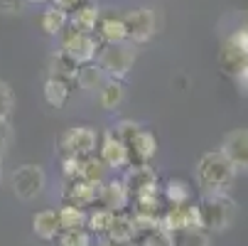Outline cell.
Listing matches in <instances>:
<instances>
[{"mask_svg": "<svg viewBox=\"0 0 248 246\" xmlns=\"http://www.w3.org/2000/svg\"><path fill=\"white\" fill-rule=\"evenodd\" d=\"M233 172L236 170L221 155V150L219 153H206L197 165V182L206 192H224L233 180Z\"/></svg>", "mask_w": 248, "mask_h": 246, "instance_id": "cell-1", "label": "cell"}, {"mask_svg": "<svg viewBox=\"0 0 248 246\" xmlns=\"http://www.w3.org/2000/svg\"><path fill=\"white\" fill-rule=\"evenodd\" d=\"M233 207L236 204L224 192H209L197 204V214H199L202 229H211V231L226 229L231 224V219H233Z\"/></svg>", "mask_w": 248, "mask_h": 246, "instance_id": "cell-2", "label": "cell"}, {"mask_svg": "<svg viewBox=\"0 0 248 246\" xmlns=\"http://www.w3.org/2000/svg\"><path fill=\"white\" fill-rule=\"evenodd\" d=\"M64 37V52H69L79 64H89L96 52H98V37H93V32H77L72 25L66 22V27L59 32Z\"/></svg>", "mask_w": 248, "mask_h": 246, "instance_id": "cell-3", "label": "cell"}, {"mask_svg": "<svg viewBox=\"0 0 248 246\" xmlns=\"http://www.w3.org/2000/svg\"><path fill=\"white\" fill-rule=\"evenodd\" d=\"M135 62V52L123 47V45H106L98 54V66L101 72L111 74V79H123Z\"/></svg>", "mask_w": 248, "mask_h": 246, "instance_id": "cell-4", "label": "cell"}, {"mask_svg": "<svg viewBox=\"0 0 248 246\" xmlns=\"http://www.w3.org/2000/svg\"><path fill=\"white\" fill-rule=\"evenodd\" d=\"M96 150V133L86 126L69 128L59 143V158L62 155H74V158H89Z\"/></svg>", "mask_w": 248, "mask_h": 246, "instance_id": "cell-5", "label": "cell"}, {"mask_svg": "<svg viewBox=\"0 0 248 246\" xmlns=\"http://www.w3.org/2000/svg\"><path fill=\"white\" fill-rule=\"evenodd\" d=\"M45 187V172L40 165H22L13 172V190L20 199H34Z\"/></svg>", "mask_w": 248, "mask_h": 246, "instance_id": "cell-6", "label": "cell"}, {"mask_svg": "<svg viewBox=\"0 0 248 246\" xmlns=\"http://www.w3.org/2000/svg\"><path fill=\"white\" fill-rule=\"evenodd\" d=\"M101 190L103 182H86L79 178H72L64 190V202L66 204H74V207H91V204H101Z\"/></svg>", "mask_w": 248, "mask_h": 246, "instance_id": "cell-7", "label": "cell"}, {"mask_svg": "<svg viewBox=\"0 0 248 246\" xmlns=\"http://www.w3.org/2000/svg\"><path fill=\"white\" fill-rule=\"evenodd\" d=\"M221 155L231 163L233 170H248V128L231 131L224 138Z\"/></svg>", "mask_w": 248, "mask_h": 246, "instance_id": "cell-8", "label": "cell"}, {"mask_svg": "<svg viewBox=\"0 0 248 246\" xmlns=\"http://www.w3.org/2000/svg\"><path fill=\"white\" fill-rule=\"evenodd\" d=\"M125 150H128V165L130 167H138V165H148L150 158L157 153V140L150 131H143L140 128L128 143H125Z\"/></svg>", "mask_w": 248, "mask_h": 246, "instance_id": "cell-9", "label": "cell"}, {"mask_svg": "<svg viewBox=\"0 0 248 246\" xmlns=\"http://www.w3.org/2000/svg\"><path fill=\"white\" fill-rule=\"evenodd\" d=\"M123 22H125V32L133 42H148L155 32V20H153V13L145 10V8H135L130 13L123 15Z\"/></svg>", "mask_w": 248, "mask_h": 246, "instance_id": "cell-10", "label": "cell"}, {"mask_svg": "<svg viewBox=\"0 0 248 246\" xmlns=\"http://www.w3.org/2000/svg\"><path fill=\"white\" fill-rule=\"evenodd\" d=\"M123 185H125L130 199L138 197V195H145V192H155V190L160 187V185H157V175H155V170H153L150 165L130 167L128 175L123 178Z\"/></svg>", "mask_w": 248, "mask_h": 246, "instance_id": "cell-11", "label": "cell"}, {"mask_svg": "<svg viewBox=\"0 0 248 246\" xmlns=\"http://www.w3.org/2000/svg\"><path fill=\"white\" fill-rule=\"evenodd\" d=\"M93 32L98 34L103 42H108V45H121L123 40H128L123 15H116V13L98 15V22H96V30Z\"/></svg>", "mask_w": 248, "mask_h": 246, "instance_id": "cell-12", "label": "cell"}, {"mask_svg": "<svg viewBox=\"0 0 248 246\" xmlns=\"http://www.w3.org/2000/svg\"><path fill=\"white\" fill-rule=\"evenodd\" d=\"M101 163L106 167H125L128 165V150L121 140L113 133H106L103 138V146H101Z\"/></svg>", "mask_w": 248, "mask_h": 246, "instance_id": "cell-13", "label": "cell"}, {"mask_svg": "<svg viewBox=\"0 0 248 246\" xmlns=\"http://www.w3.org/2000/svg\"><path fill=\"white\" fill-rule=\"evenodd\" d=\"M128 202H130V195H128L123 180H111L108 185H103V190H101V207H106V209H111V212L118 214V212L125 209Z\"/></svg>", "mask_w": 248, "mask_h": 246, "instance_id": "cell-14", "label": "cell"}, {"mask_svg": "<svg viewBox=\"0 0 248 246\" xmlns=\"http://www.w3.org/2000/svg\"><path fill=\"white\" fill-rule=\"evenodd\" d=\"M32 227H34V234H37L40 239H45V241H52L62 234L54 209H42V212H37L32 217Z\"/></svg>", "mask_w": 248, "mask_h": 246, "instance_id": "cell-15", "label": "cell"}, {"mask_svg": "<svg viewBox=\"0 0 248 246\" xmlns=\"http://www.w3.org/2000/svg\"><path fill=\"white\" fill-rule=\"evenodd\" d=\"M219 62H221V66L226 69V74L236 77L241 69L248 64V52H243L238 45H233L231 40H226V45H224V49H221V54H219Z\"/></svg>", "mask_w": 248, "mask_h": 246, "instance_id": "cell-16", "label": "cell"}, {"mask_svg": "<svg viewBox=\"0 0 248 246\" xmlns=\"http://www.w3.org/2000/svg\"><path fill=\"white\" fill-rule=\"evenodd\" d=\"M77 69H79V62L69 54V52H64V49H59V52L52 57V62H49V72H52L54 79L72 82V79L77 77Z\"/></svg>", "mask_w": 248, "mask_h": 246, "instance_id": "cell-17", "label": "cell"}, {"mask_svg": "<svg viewBox=\"0 0 248 246\" xmlns=\"http://www.w3.org/2000/svg\"><path fill=\"white\" fill-rule=\"evenodd\" d=\"M98 8L91 3H84L81 8H77L74 13H69V25H72L77 32H93L96 22H98Z\"/></svg>", "mask_w": 248, "mask_h": 246, "instance_id": "cell-18", "label": "cell"}, {"mask_svg": "<svg viewBox=\"0 0 248 246\" xmlns=\"http://www.w3.org/2000/svg\"><path fill=\"white\" fill-rule=\"evenodd\" d=\"M57 219H59L62 231H74V229L86 227V212L81 207H74V204H64L62 209H57Z\"/></svg>", "mask_w": 248, "mask_h": 246, "instance_id": "cell-19", "label": "cell"}, {"mask_svg": "<svg viewBox=\"0 0 248 246\" xmlns=\"http://www.w3.org/2000/svg\"><path fill=\"white\" fill-rule=\"evenodd\" d=\"M69 84H72V82H64V79L49 77V82L45 84V98H47L49 106H54V109H62V106H64L66 98H69V94H72Z\"/></svg>", "mask_w": 248, "mask_h": 246, "instance_id": "cell-20", "label": "cell"}, {"mask_svg": "<svg viewBox=\"0 0 248 246\" xmlns=\"http://www.w3.org/2000/svg\"><path fill=\"white\" fill-rule=\"evenodd\" d=\"M74 79H77V84H79L81 89L93 91V89H98V86L103 84V72H101V66H98V64L89 62V64H79Z\"/></svg>", "mask_w": 248, "mask_h": 246, "instance_id": "cell-21", "label": "cell"}, {"mask_svg": "<svg viewBox=\"0 0 248 246\" xmlns=\"http://www.w3.org/2000/svg\"><path fill=\"white\" fill-rule=\"evenodd\" d=\"M103 170L106 165L101 163V158H81L79 160V167H77V178L79 180H86V182H103Z\"/></svg>", "mask_w": 248, "mask_h": 246, "instance_id": "cell-22", "label": "cell"}, {"mask_svg": "<svg viewBox=\"0 0 248 246\" xmlns=\"http://www.w3.org/2000/svg\"><path fill=\"white\" fill-rule=\"evenodd\" d=\"M106 236H111V239H116V241H133V239H135L133 217L118 212V214L113 217V224H111V229H108V234H106Z\"/></svg>", "mask_w": 248, "mask_h": 246, "instance_id": "cell-23", "label": "cell"}, {"mask_svg": "<svg viewBox=\"0 0 248 246\" xmlns=\"http://www.w3.org/2000/svg\"><path fill=\"white\" fill-rule=\"evenodd\" d=\"M189 197H192V190L187 182L182 180H170L167 187H165V199L172 204V207H180V204H189Z\"/></svg>", "mask_w": 248, "mask_h": 246, "instance_id": "cell-24", "label": "cell"}, {"mask_svg": "<svg viewBox=\"0 0 248 246\" xmlns=\"http://www.w3.org/2000/svg\"><path fill=\"white\" fill-rule=\"evenodd\" d=\"M113 217H116V212L101 207V209H96L93 214H86V227L91 231H96V234H108V229L113 224Z\"/></svg>", "mask_w": 248, "mask_h": 246, "instance_id": "cell-25", "label": "cell"}, {"mask_svg": "<svg viewBox=\"0 0 248 246\" xmlns=\"http://www.w3.org/2000/svg\"><path fill=\"white\" fill-rule=\"evenodd\" d=\"M174 246H209V236L204 229H182L172 234Z\"/></svg>", "mask_w": 248, "mask_h": 246, "instance_id": "cell-26", "label": "cell"}, {"mask_svg": "<svg viewBox=\"0 0 248 246\" xmlns=\"http://www.w3.org/2000/svg\"><path fill=\"white\" fill-rule=\"evenodd\" d=\"M123 101V86L118 79H111L101 86V106L103 109H116Z\"/></svg>", "mask_w": 248, "mask_h": 246, "instance_id": "cell-27", "label": "cell"}, {"mask_svg": "<svg viewBox=\"0 0 248 246\" xmlns=\"http://www.w3.org/2000/svg\"><path fill=\"white\" fill-rule=\"evenodd\" d=\"M42 30L47 32V34H59L64 27H66V22H69V15L66 13H62V10H47V13H42Z\"/></svg>", "mask_w": 248, "mask_h": 246, "instance_id": "cell-28", "label": "cell"}, {"mask_svg": "<svg viewBox=\"0 0 248 246\" xmlns=\"http://www.w3.org/2000/svg\"><path fill=\"white\" fill-rule=\"evenodd\" d=\"M140 246H174V241H172V234L170 231H165V229L157 227V229H153V231L140 236Z\"/></svg>", "mask_w": 248, "mask_h": 246, "instance_id": "cell-29", "label": "cell"}, {"mask_svg": "<svg viewBox=\"0 0 248 246\" xmlns=\"http://www.w3.org/2000/svg\"><path fill=\"white\" fill-rule=\"evenodd\" d=\"M62 246H91V234L86 229H74V231H62L59 234Z\"/></svg>", "mask_w": 248, "mask_h": 246, "instance_id": "cell-30", "label": "cell"}, {"mask_svg": "<svg viewBox=\"0 0 248 246\" xmlns=\"http://www.w3.org/2000/svg\"><path fill=\"white\" fill-rule=\"evenodd\" d=\"M10 111H13V91L5 82H0V118L8 121Z\"/></svg>", "mask_w": 248, "mask_h": 246, "instance_id": "cell-31", "label": "cell"}, {"mask_svg": "<svg viewBox=\"0 0 248 246\" xmlns=\"http://www.w3.org/2000/svg\"><path fill=\"white\" fill-rule=\"evenodd\" d=\"M138 131H140V128H138L135 123H130V121H123V123H118V126H116L111 133H113V135L121 140V143L125 146V143H128V140H130V138H133Z\"/></svg>", "mask_w": 248, "mask_h": 246, "instance_id": "cell-32", "label": "cell"}, {"mask_svg": "<svg viewBox=\"0 0 248 246\" xmlns=\"http://www.w3.org/2000/svg\"><path fill=\"white\" fill-rule=\"evenodd\" d=\"M52 3H54V8L57 10H62V13H74L77 8H81L84 3H89V0H52Z\"/></svg>", "mask_w": 248, "mask_h": 246, "instance_id": "cell-33", "label": "cell"}, {"mask_svg": "<svg viewBox=\"0 0 248 246\" xmlns=\"http://www.w3.org/2000/svg\"><path fill=\"white\" fill-rule=\"evenodd\" d=\"M25 3L27 0H0V10L3 13H20Z\"/></svg>", "mask_w": 248, "mask_h": 246, "instance_id": "cell-34", "label": "cell"}, {"mask_svg": "<svg viewBox=\"0 0 248 246\" xmlns=\"http://www.w3.org/2000/svg\"><path fill=\"white\" fill-rule=\"evenodd\" d=\"M233 79H236V84L241 86V91H246V94H248V64L241 69V72H238Z\"/></svg>", "mask_w": 248, "mask_h": 246, "instance_id": "cell-35", "label": "cell"}, {"mask_svg": "<svg viewBox=\"0 0 248 246\" xmlns=\"http://www.w3.org/2000/svg\"><path fill=\"white\" fill-rule=\"evenodd\" d=\"M8 138H10V128H8V121H3V118H0V150L5 148Z\"/></svg>", "mask_w": 248, "mask_h": 246, "instance_id": "cell-36", "label": "cell"}, {"mask_svg": "<svg viewBox=\"0 0 248 246\" xmlns=\"http://www.w3.org/2000/svg\"><path fill=\"white\" fill-rule=\"evenodd\" d=\"M101 246H133V241H116V239H111V236H106V239L101 241Z\"/></svg>", "mask_w": 248, "mask_h": 246, "instance_id": "cell-37", "label": "cell"}, {"mask_svg": "<svg viewBox=\"0 0 248 246\" xmlns=\"http://www.w3.org/2000/svg\"><path fill=\"white\" fill-rule=\"evenodd\" d=\"M27 3H47V0H27Z\"/></svg>", "mask_w": 248, "mask_h": 246, "instance_id": "cell-38", "label": "cell"}, {"mask_svg": "<svg viewBox=\"0 0 248 246\" xmlns=\"http://www.w3.org/2000/svg\"><path fill=\"white\" fill-rule=\"evenodd\" d=\"M243 30H248V15H246V25H243Z\"/></svg>", "mask_w": 248, "mask_h": 246, "instance_id": "cell-39", "label": "cell"}]
</instances>
